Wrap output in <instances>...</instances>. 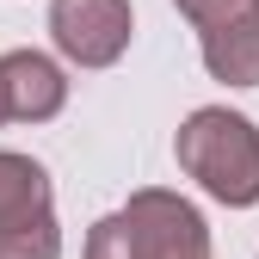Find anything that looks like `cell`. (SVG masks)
<instances>
[{
	"label": "cell",
	"mask_w": 259,
	"mask_h": 259,
	"mask_svg": "<svg viewBox=\"0 0 259 259\" xmlns=\"http://www.w3.org/2000/svg\"><path fill=\"white\" fill-rule=\"evenodd\" d=\"M87 259H210V229H204L198 204L148 185L117 216L93 222Z\"/></svg>",
	"instance_id": "1"
},
{
	"label": "cell",
	"mask_w": 259,
	"mask_h": 259,
	"mask_svg": "<svg viewBox=\"0 0 259 259\" xmlns=\"http://www.w3.org/2000/svg\"><path fill=\"white\" fill-rule=\"evenodd\" d=\"M173 154H179V167L198 179L216 204H229V210L259 204V130L241 111H229V105H198V111L179 123Z\"/></svg>",
	"instance_id": "2"
},
{
	"label": "cell",
	"mask_w": 259,
	"mask_h": 259,
	"mask_svg": "<svg viewBox=\"0 0 259 259\" xmlns=\"http://www.w3.org/2000/svg\"><path fill=\"white\" fill-rule=\"evenodd\" d=\"M191 19L204 68L222 87H259V0H173Z\"/></svg>",
	"instance_id": "3"
},
{
	"label": "cell",
	"mask_w": 259,
	"mask_h": 259,
	"mask_svg": "<svg viewBox=\"0 0 259 259\" xmlns=\"http://www.w3.org/2000/svg\"><path fill=\"white\" fill-rule=\"evenodd\" d=\"M130 0H50V37L80 68H111L130 50Z\"/></svg>",
	"instance_id": "4"
},
{
	"label": "cell",
	"mask_w": 259,
	"mask_h": 259,
	"mask_svg": "<svg viewBox=\"0 0 259 259\" xmlns=\"http://www.w3.org/2000/svg\"><path fill=\"white\" fill-rule=\"evenodd\" d=\"M0 105H7V123H50L68 105V74L44 50H7L0 56Z\"/></svg>",
	"instance_id": "5"
},
{
	"label": "cell",
	"mask_w": 259,
	"mask_h": 259,
	"mask_svg": "<svg viewBox=\"0 0 259 259\" xmlns=\"http://www.w3.org/2000/svg\"><path fill=\"white\" fill-rule=\"evenodd\" d=\"M50 216H56L50 173L31 154L0 148V235H7V229H31V222H50Z\"/></svg>",
	"instance_id": "6"
},
{
	"label": "cell",
	"mask_w": 259,
	"mask_h": 259,
	"mask_svg": "<svg viewBox=\"0 0 259 259\" xmlns=\"http://www.w3.org/2000/svg\"><path fill=\"white\" fill-rule=\"evenodd\" d=\"M0 123H7V105H0Z\"/></svg>",
	"instance_id": "7"
}]
</instances>
